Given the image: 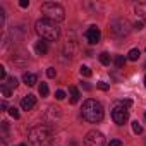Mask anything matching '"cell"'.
I'll return each mask as SVG.
<instances>
[{
	"mask_svg": "<svg viewBox=\"0 0 146 146\" xmlns=\"http://www.w3.org/2000/svg\"><path fill=\"white\" fill-rule=\"evenodd\" d=\"M81 115L84 120H88L90 124H96V122H102L103 120V107L100 102L90 98L83 103V108H81Z\"/></svg>",
	"mask_w": 146,
	"mask_h": 146,
	"instance_id": "6da1fadb",
	"label": "cell"
},
{
	"mask_svg": "<svg viewBox=\"0 0 146 146\" xmlns=\"http://www.w3.org/2000/svg\"><path fill=\"white\" fill-rule=\"evenodd\" d=\"M35 28H36V33L41 36V40L57 41L58 36H60V28L57 26V23H53L50 19H40V21H36Z\"/></svg>",
	"mask_w": 146,
	"mask_h": 146,
	"instance_id": "7a4b0ae2",
	"label": "cell"
},
{
	"mask_svg": "<svg viewBox=\"0 0 146 146\" xmlns=\"http://www.w3.org/2000/svg\"><path fill=\"white\" fill-rule=\"evenodd\" d=\"M53 134L45 125H36L29 131V143L33 146H52Z\"/></svg>",
	"mask_w": 146,
	"mask_h": 146,
	"instance_id": "3957f363",
	"label": "cell"
},
{
	"mask_svg": "<svg viewBox=\"0 0 146 146\" xmlns=\"http://www.w3.org/2000/svg\"><path fill=\"white\" fill-rule=\"evenodd\" d=\"M41 14L45 16V19H50L53 23H60L65 19V11L60 4L55 2H46L41 5Z\"/></svg>",
	"mask_w": 146,
	"mask_h": 146,
	"instance_id": "277c9868",
	"label": "cell"
},
{
	"mask_svg": "<svg viewBox=\"0 0 146 146\" xmlns=\"http://www.w3.org/2000/svg\"><path fill=\"white\" fill-rule=\"evenodd\" d=\"M108 31L110 35L117 36V38H122V36H127L129 31H131V26L125 19H113L108 26Z\"/></svg>",
	"mask_w": 146,
	"mask_h": 146,
	"instance_id": "5b68a950",
	"label": "cell"
},
{
	"mask_svg": "<svg viewBox=\"0 0 146 146\" xmlns=\"http://www.w3.org/2000/svg\"><path fill=\"white\" fill-rule=\"evenodd\" d=\"M112 119L117 125H124L129 119V110L125 107H122L120 103H117L113 108H112Z\"/></svg>",
	"mask_w": 146,
	"mask_h": 146,
	"instance_id": "8992f818",
	"label": "cell"
},
{
	"mask_svg": "<svg viewBox=\"0 0 146 146\" xmlns=\"http://www.w3.org/2000/svg\"><path fill=\"white\" fill-rule=\"evenodd\" d=\"M84 146H105V136L100 131H90L84 136Z\"/></svg>",
	"mask_w": 146,
	"mask_h": 146,
	"instance_id": "52a82bcc",
	"label": "cell"
},
{
	"mask_svg": "<svg viewBox=\"0 0 146 146\" xmlns=\"http://www.w3.org/2000/svg\"><path fill=\"white\" fill-rule=\"evenodd\" d=\"M84 38H86V41H88L90 45H96V43L102 40V33H100V29H98L96 26H90V28L86 29V33H84Z\"/></svg>",
	"mask_w": 146,
	"mask_h": 146,
	"instance_id": "ba28073f",
	"label": "cell"
},
{
	"mask_svg": "<svg viewBox=\"0 0 146 146\" xmlns=\"http://www.w3.org/2000/svg\"><path fill=\"white\" fill-rule=\"evenodd\" d=\"M35 105H36V98H35L33 95H26V96L21 100V108H23V110H26V112L33 110V108H35Z\"/></svg>",
	"mask_w": 146,
	"mask_h": 146,
	"instance_id": "9c48e42d",
	"label": "cell"
},
{
	"mask_svg": "<svg viewBox=\"0 0 146 146\" xmlns=\"http://www.w3.org/2000/svg\"><path fill=\"white\" fill-rule=\"evenodd\" d=\"M35 50H36L38 55H46V53H48V43H46L45 40H40V41H36Z\"/></svg>",
	"mask_w": 146,
	"mask_h": 146,
	"instance_id": "30bf717a",
	"label": "cell"
},
{
	"mask_svg": "<svg viewBox=\"0 0 146 146\" xmlns=\"http://www.w3.org/2000/svg\"><path fill=\"white\" fill-rule=\"evenodd\" d=\"M23 81H24L26 86H35L38 83V76L33 74V72H26V74L23 76Z\"/></svg>",
	"mask_w": 146,
	"mask_h": 146,
	"instance_id": "8fae6325",
	"label": "cell"
},
{
	"mask_svg": "<svg viewBox=\"0 0 146 146\" xmlns=\"http://www.w3.org/2000/svg\"><path fill=\"white\" fill-rule=\"evenodd\" d=\"M136 14L141 17V21H146V2H139L136 5Z\"/></svg>",
	"mask_w": 146,
	"mask_h": 146,
	"instance_id": "7c38bea8",
	"label": "cell"
},
{
	"mask_svg": "<svg viewBox=\"0 0 146 146\" xmlns=\"http://www.w3.org/2000/svg\"><path fill=\"white\" fill-rule=\"evenodd\" d=\"M69 93H70V103H72V105L78 103V100H79V96H81V95H79V90H78L76 86H70V88H69Z\"/></svg>",
	"mask_w": 146,
	"mask_h": 146,
	"instance_id": "4fadbf2b",
	"label": "cell"
},
{
	"mask_svg": "<svg viewBox=\"0 0 146 146\" xmlns=\"http://www.w3.org/2000/svg\"><path fill=\"white\" fill-rule=\"evenodd\" d=\"M76 50H78V45H76V41H74V40L69 41V43L65 45V52H69V55H74V53H76Z\"/></svg>",
	"mask_w": 146,
	"mask_h": 146,
	"instance_id": "5bb4252c",
	"label": "cell"
},
{
	"mask_svg": "<svg viewBox=\"0 0 146 146\" xmlns=\"http://www.w3.org/2000/svg\"><path fill=\"white\" fill-rule=\"evenodd\" d=\"M139 55H141V52H139L137 48H132V50H129V53H127V58L134 62V60H137V58H139Z\"/></svg>",
	"mask_w": 146,
	"mask_h": 146,
	"instance_id": "9a60e30c",
	"label": "cell"
},
{
	"mask_svg": "<svg viewBox=\"0 0 146 146\" xmlns=\"http://www.w3.org/2000/svg\"><path fill=\"white\" fill-rule=\"evenodd\" d=\"M100 62H102L103 65H110V62H112V60H110V55H108L107 52H102V53H100Z\"/></svg>",
	"mask_w": 146,
	"mask_h": 146,
	"instance_id": "2e32d148",
	"label": "cell"
},
{
	"mask_svg": "<svg viewBox=\"0 0 146 146\" xmlns=\"http://www.w3.org/2000/svg\"><path fill=\"white\" fill-rule=\"evenodd\" d=\"M0 90H2V95H4L5 98H9V96L12 95V88H11L9 84H2V86H0Z\"/></svg>",
	"mask_w": 146,
	"mask_h": 146,
	"instance_id": "e0dca14e",
	"label": "cell"
},
{
	"mask_svg": "<svg viewBox=\"0 0 146 146\" xmlns=\"http://www.w3.org/2000/svg\"><path fill=\"white\" fill-rule=\"evenodd\" d=\"M115 65H117V69H122L125 65V57L124 55H117L115 57Z\"/></svg>",
	"mask_w": 146,
	"mask_h": 146,
	"instance_id": "ac0fdd59",
	"label": "cell"
},
{
	"mask_svg": "<svg viewBox=\"0 0 146 146\" xmlns=\"http://www.w3.org/2000/svg\"><path fill=\"white\" fill-rule=\"evenodd\" d=\"M79 72H81V76H84V78H90V76H91V69H90L88 65H81Z\"/></svg>",
	"mask_w": 146,
	"mask_h": 146,
	"instance_id": "d6986e66",
	"label": "cell"
},
{
	"mask_svg": "<svg viewBox=\"0 0 146 146\" xmlns=\"http://www.w3.org/2000/svg\"><path fill=\"white\" fill-rule=\"evenodd\" d=\"M132 131H134V134H141V132H143V125H141L137 120H134V122H132Z\"/></svg>",
	"mask_w": 146,
	"mask_h": 146,
	"instance_id": "ffe728a7",
	"label": "cell"
},
{
	"mask_svg": "<svg viewBox=\"0 0 146 146\" xmlns=\"http://www.w3.org/2000/svg\"><path fill=\"white\" fill-rule=\"evenodd\" d=\"M40 95L41 96H48V84L46 83H41L40 84Z\"/></svg>",
	"mask_w": 146,
	"mask_h": 146,
	"instance_id": "44dd1931",
	"label": "cell"
},
{
	"mask_svg": "<svg viewBox=\"0 0 146 146\" xmlns=\"http://www.w3.org/2000/svg\"><path fill=\"white\" fill-rule=\"evenodd\" d=\"M96 86H98L102 91H108V90H110V84H108V83H103V81H98Z\"/></svg>",
	"mask_w": 146,
	"mask_h": 146,
	"instance_id": "7402d4cb",
	"label": "cell"
},
{
	"mask_svg": "<svg viewBox=\"0 0 146 146\" xmlns=\"http://www.w3.org/2000/svg\"><path fill=\"white\" fill-rule=\"evenodd\" d=\"M9 113H11L12 119H19V110H17L16 107H11V108H9Z\"/></svg>",
	"mask_w": 146,
	"mask_h": 146,
	"instance_id": "603a6c76",
	"label": "cell"
},
{
	"mask_svg": "<svg viewBox=\"0 0 146 146\" xmlns=\"http://www.w3.org/2000/svg\"><path fill=\"white\" fill-rule=\"evenodd\" d=\"M46 76H48L50 79H53V78L57 76V70H55V67H48V70H46Z\"/></svg>",
	"mask_w": 146,
	"mask_h": 146,
	"instance_id": "cb8c5ba5",
	"label": "cell"
},
{
	"mask_svg": "<svg viewBox=\"0 0 146 146\" xmlns=\"http://www.w3.org/2000/svg\"><path fill=\"white\" fill-rule=\"evenodd\" d=\"M7 81H9V83H7V84H9V86H11V88H17V84H19V81H17V79H16V78H14V76H12V78H9V79H7Z\"/></svg>",
	"mask_w": 146,
	"mask_h": 146,
	"instance_id": "d4e9b609",
	"label": "cell"
},
{
	"mask_svg": "<svg viewBox=\"0 0 146 146\" xmlns=\"http://www.w3.org/2000/svg\"><path fill=\"white\" fill-rule=\"evenodd\" d=\"M122 107H125V108H129V107H132V100H129V98H125V100H120L119 102Z\"/></svg>",
	"mask_w": 146,
	"mask_h": 146,
	"instance_id": "484cf974",
	"label": "cell"
},
{
	"mask_svg": "<svg viewBox=\"0 0 146 146\" xmlns=\"http://www.w3.org/2000/svg\"><path fill=\"white\" fill-rule=\"evenodd\" d=\"M55 98L57 100H65V91H62V90L55 91Z\"/></svg>",
	"mask_w": 146,
	"mask_h": 146,
	"instance_id": "4316f807",
	"label": "cell"
},
{
	"mask_svg": "<svg viewBox=\"0 0 146 146\" xmlns=\"http://www.w3.org/2000/svg\"><path fill=\"white\" fill-rule=\"evenodd\" d=\"M143 24H144V23H143L141 19H139V21H136V23H134V29H137V31H141V29H143Z\"/></svg>",
	"mask_w": 146,
	"mask_h": 146,
	"instance_id": "83f0119b",
	"label": "cell"
},
{
	"mask_svg": "<svg viewBox=\"0 0 146 146\" xmlns=\"http://www.w3.org/2000/svg\"><path fill=\"white\" fill-rule=\"evenodd\" d=\"M108 146H122V141H120V139H112V141L108 143Z\"/></svg>",
	"mask_w": 146,
	"mask_h": 146,
	"instance_id": "f1b7e54d",
	"label": "cell"
},
{
	"mask_svg": "<svg viewBox=\"0 0 146 146\" xmlns=\"http://www.w3.org/2000/svg\"><path fill=\"white\" fill-rule=\"evenodd\" d=\"M19 5H21L23 9H28V7H29V0H21Z\"/></svg>",
	"mask_w": 146,
	"mask_h": 146,
	"instance_id": "f546056e",
	"label": "cell"
},
{
	"mask_svg": "<svg viewBox=\"0 0 146 146\" xmlns=\"http://www.w3.org/2000/svg\"><path fill=\"white\" fill-rule=\"evenodd\" d=\"M0 79H5V67H2V65H0Z\"/></svg>",
	"mask_w": 146,
	"mask_h": 146,
	"instance_id": "4dcf8cb0",
	"label": "cell"
},
{
	"mask_svg": "<svg viewBox=\"0 0 146 146\" xmlns=\"http://www.w3.org/2000/svg\"><path fill=\"white\" fill-rule=\"evenodd\" d=\"M0 108H2V110H7V103L2 102V103H0Z\"/></svg>",
	"mask_w": 146,
	"mask_h": 146,
	"instance_id": "1f68e13d",
	"label": "cell"
},
{
	"mask_svg": "<svg viewBox=\"0 0 146 146\" xmlns=\"http://www.w3.org/2000/svg\"><path fill=\"white\" fill-rule=\"evenodd\" d=\"M19 146H28V144H26V143H23V144H19Z\"/></svg>",
	"mask_w": 146,
	"mask_h": 146,
	"instance_id": "d6a6232c",
	"label": "cell"
},
{
	"mask_svg": "<svg viewBox=\"0 0 146 146\" xmlns=\"http://www.w3.org/2000/svg\"><path fill=\"white\" fill-rule=\"evenodd\" d=\"M144 86H146V76H144Z\"/></svg>",
	"mask_w": 146,
	"mask_h": 146,
	"instance_id": "836d02e7",
	"label": "cell"
},
{
	"mask_svg": "<svg viewBox=\"0 0 146 146\" xmlns=\"http://www.w3.org/2000/svg\"><path fill=\"white\" fill-rule=\"evenodd\" d=\"M144 120H146V112H144Z\"/></svg>",
	"mask_w": 146,
	"mask_h": 146,
	"instance_id": "e575fe53",
	"label": "cell"
},
{
	"mask_svg": "<svg viewBox=\"0 0 146 146\" xmlns=\"http://www.w3.org/2000/svg\"><path fill=\"white\" fill-rule=\"evenodd\" d=\"M144 67H146V64H144Z\"/></svg>",
	"mask_w": 146,
	"mask_h": 146,
	"instance_id": "d590c367",
	"label": "cell"
}]
</instances>
